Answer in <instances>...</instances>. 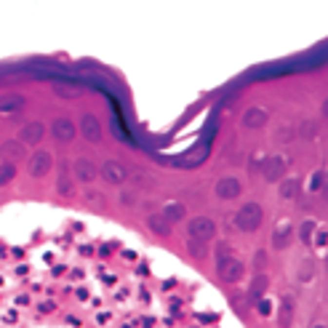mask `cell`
<instances>
[{"label":"cell","mask_w":328,"mask_h":328,"mask_svg":"<svg viewBox=\"0 0 328 328\" xmlns=\"http://www.w3.org/2000/svg\"><path fill=\"white\" fill-rule=\"evenodd\" d=\"M262 206L259 203H243L240 211H237L235 222H237V230H243V232H253V230H259V224H262Z\"/></svg>","instance_id":"cell-1"},{"label":"cell","mask_w":328,"mask_h":328,"mask_svg":"<svg viewBox=\"0 0 328 328\" xmlns=\"http://www.w3.org/2000/svg\"><path fill=\"white\" fill-rule=\"evenodd\" d=\"M187 232H190L192 240L206 243V240H211V237H213V232H216V224H213L208 216H195V219H190Z\"/></svg>","instance_id":"cell-2"},{"label":"cell","mask_w":328,"mask_h":328,"mask_svg":"<svg viewBox=\"0 0 328 328\" xmlns=\"http://www.w3.org/2000/svg\"><path fill=\"white\" fill-rule=\"evenodd\" d=\"M51 166H54V157H51V152H46V150L35 152V155L30 157V174L35 179L46 176V174L51 171Z\"/></svg>","instance_id":"cell-3"},{"label":"cell","mask_w":328,"mask_h":328,"mask_svg":"<svg viewBox=\"0 0 328 328\" xmlns=\"http://www.w3.org/2000/svg\"><path fill=\"white\" fill-rule=\"evenodd\" d=\"M243 272H246V267H243V262H237V259H224V262H219V275H222V280L227 283H237L243 278Z\"/></svg>","instance_id":"cell-4"},{"label":"cell","mask_w":328,"mask_h":328,"mask_svg":"<svg viewBox=\"0 0 328 328\" xmlns=\"http://www.w3.org/2000/svg\"><path fill=\"white\" fill-rule=\"evenodd\" d=\"M72 174H75L77 182L91 184L94 179H96V174H99V168L94 166V160H88V157H80V160H75V166H72Z\"/></svg>","instance_id":"cell-5"},{"label":"cell","mask_w":328,"mask_h":328,"mask_svg":"<svg viewBox=\"0 0 328 328\" xmlns=\"http://www.w3.org/2000/svg\"><path fill=\"white\" fill-rule=\"evenodd\" d=\"M264 182H280L283 176H286V157L283 155H275L270 157L267 163H264Z\"/></svg>","instance_id":"cell-6"},{"label":"cell","mask_w":328,"mask_h":328,"mask_svg":"<svg viewBox=\"0 0 328 328\" xmlns=\"http://www.w3.org/2000/svg\"><path fill=\"white\" fill-rule=\"evenodd\" d=\"M101 176H104V182H110V184H123V182H126V176H128V171L117 160H104V166H101Z\"/></svg>","instance_id":"cell-7"},{"label":"cell","mask_w":328,"mask_h":328,"mask_svg":"<svg viewBox=\"0 0 328 328\" xmlns=\"http://www.w3.org/2000/svg\"><path fill=\"white\" fill-rule=\"evenodd\" d=\"M240 190H243V184H240V179H235V176H224V179L216 182V195L222 197V200H232V197L240 195Z\"/></svg>","instance_id":"cell-8"},{"label":"cell","mask_w":328,"mask_h":328,"mask_svg":"<svg viewBox=\"0 0 328 328\" xmlns=\"http://www.w3.org/2000/svg\"><path fill=\"white\" fill-rule=\"evenodd\" d=\"M291 237H293V224L288 222V219H280V222L275 224V230H272V246L275 248H286L288 243H291Z\"/></svg>","instance_id":"cell-9"},{"label":"cell","mask_w":328,"mask_h":328,"mask_svg":"<svg viewBox=\"0 0 328 328\" xmlns=\"http://www.w3.org/2000/svg\"><path fill=\"white\" fill-rule=\"evenodd\" d=\"M51 134H54V139H59V141H72L75 139V123H72L70 117H56L54 126H51Z\"/></svg>","instance_id":"cell-10"},{"label":"cell","mask_w":328,"mask_h":328,"mask_svg":"<svg viewBox=\"0 0 328 328\" xmlns=\"http://www.w3.org/2000/svg\"><path fill=\"white\" fill-rule=\"evenodd\" d=\"M240 123H243V128H262L264 123H267V112H264L262 107H248V110L243 112Z\"/></svg>","instance_id":"cell-11"},{"label":"cell","mask_w":328,"mask_h":328,"mask_svg":"<svg viewBox=\"0 0 328 328\" xmlns=\"http://www.w3.org/2000/svg\"><path fill=\"white\" fill-rule=\"evenodd\" d=\"M43 134H46V128H43V123H27L24 128H21L19 134V141L21 144H38V141L43 139Z\"/></svg>","instance_id":"cell-12"},{"label":"cell","mask_w":328,"mask_h":328,"mask_svg":"<svg viewBox=\"0 0 328 328\" xmlns=\"http://www.w3.org/2000/svg\"><path fill=\"white\" fill-rule=\"evenodd\" d=\"M0 157H3L5 163L21 160V157H24V144H21V141H3V144H0Z\"/></svg>","instance_id":"cell-13"},{"label":"cell","mask_w":328,"mask_h":328,"mask_svg":"<svg viewBox=\"0 0 328 328\" xmlns=\"http://www.w3.org/2000/svg\"><path fill=\"white\" fill-rule=\"evenodd\" d=\"M80 131H83V136H86L88 141H99L101 139V126H99V120H96L94 115H83Z\"/></svg>","instance_id":"cell-14"},{"label":"cell","mask_w":328,"mask_h":328,"mask_svg":"<svg viewBox=\"0 0 328 328\" xmlns=\"http://www.w3.org/2000/svg\"><path fill=\"white\" fill-rule=\"evenodd\" d=\"M24 107V96L19 94H3L0 96V112H16Z\"/></svg>","instance_id":"cell-15"},{"label":"cell","mask_w":328,"mask_h":328,"mask_svg":"<svg viewBox=\"0 0 328 328\" xmlns=\"http://www.w3.org/2000/svg\"><path fill=\"white\" fill-rule=\"evenodd\" d=\"M150 230H152V232H157V235H168V232H171V222H168L163 213H152V216H150Z\"/></svg>","instance_id":"cell-16"},{"label":"cell","mask_w":328,"mask_h":328,"mask_svg":"<svg viewBox=\"0 0 328 328\" xmlns=\"http://www.w3.org/2000/svg\"><path fill=\"white\" fill-rule=\"evenodd\" d=\"M184 206L182 203H166V208H163V216L168 219V222H179V219H184Z\"/></svg>","instance_id":"cell-17"},{"label":"cell","mask_w":328,"mask_h":328,"mask_svg":"<svg viewBox=\"0 0 328 328\" xmlns=\"http://www.w3.org/2000/svg\"><path fill=\"white\" fill-rule=\"evenodd\" d=\"M299 136H302V139H315V136H318V123H315V120H304L302 126H299Z\"/></svg>","instance_id":"cell-18"},{"label":"cell","mask_w":328,"mask_h":328,"mask_svg":"<svg viewBox=\"0 0 328 328\" xmlns=\"http://www.w3.org/2000/svg\"><path fill=\"white\" fill-rule=\"evenodd\" d=\"M291 318H293V304H291V299H283V304H280V326H288L291 323Z\"/></svg>","instance_id":"cell-19"},{"label":"cell","mask_w":328,"mask_h":328,"mask_svg":"<svg viewBox=\"0 0 328 328\" xmlns=\"http://www.w3.org/2000/svg\"><path fill=\"white\" fill-rule=\"evenodd\" d=\"M296 192H299V182H296V179H288V182L280 184V197H288V200H291V197H296Z\"/></svg>","instance_id":"cell-20"},{"label":"cell","mask_w":328,"mask_h":328,"mask_svg":"<svg viewBox=\"0 0 328 328\" xmlns=\"http://www.w3.org/2000/svg\"><path fill=\"white\" fill-rule=\"evenodd\" d=\"M14 176H16V166L14 163H3L0 166V184H8Z\"/></svg>","instance_id":"cell-21"},{"label":"cell","mask_w":328,"mask_h":328,"mask_svg":"<svg viewBox=\"0 0 328 328\" xmlns=\"http://www.w3.org/2000/svg\"><path fill=\"white\" fill-rule=\"evenodd\" d=\"M51 88H54V94L61 96V99H72V96H77L75 88H72V86H64V83H54Z\"/></svg>","instance_id":"cell-22"},{"label":"cell","mask_w":328,"mask_h":328,"mask_svg":"<svg viewBox=\"0 0 328 328\" xmlns=\"http://www.w3.org/2000/svg\"><path fill=\"white\" fill-rule=\"evenodd\" d=\"M264 288H267V278H264V275H256V280H253V286H251V299H259Z\"/></svg>","instance_id":"cell-23"},{"label":"cell","mask_w":328,"mask_h":328,"mask_svg":"<svg viewBox=\"0 0 328 328\" xmlns=\"http://www.w3.org/2000/svg\"><path fill=\"white\" fill-rule=\"evenodd\" d=\"M312 235H315V222H304V224H302V232H299V237H302L304 243H309V240H312Z\"/></svg>","instance_id":"cell-24"},{"label":"cell","mask_w":328,"mask_h":328,"mask_svg":"<svg viewBox=\"0 0 328 328\" xmlns=\"http://www.w3.org/2000/svg\"><path fill=\"white\" fill-rule=\"evenodd\" d=\"M315 275V270H312V262H302V270H299V280H309Z\"/></svg>","instance_id":"cell-25"},{"label":"cell","mask_w":328,"mask_h":328,"mask_svg":"<svg viewBox=\"0 0 328 328\" xmlns=\"http://www.w3.org/2000/svg\"><path fill=\"white\" fill-rule=\"evenodd\" d=\"M190 251H192V256H206V243L190 240Z\"/></svg>","instance_id":"cell-26"},{"label":"cell","mask_w":328,"mask_h":328,"mask_svg":"<svg viewBox=\"0 0 328 328\" xmlns=\"http://www.w3.org/2000/svg\"><path fill=\"white\" fill-rule=\"evenodd\" d=\"M59 192H61V195H70V179H67V176L59 179Z\"/></svg>","instance_id":"cell-27"},{"label":"cell","mask_w":328,"mask_h":328,"mask_svg":"<svg viewBox=\"0 0 328 328\" xmlns=\"http://www.w3.org/2000/svg\"><path fill=\"white\" fill-rule=\"evenodd\" d=\"M291 136V128H278V141H288Z\"/></svg>","instance_id":"cell-28"},{"label":"cell","mask_w":328,"mask_h":328,"mask_svg":"<svg viewBox=\"0 0 328 328\" xmlns=\"http://www.w3.org/2000/svg\"><path fill=\"white\" fill-rule=\"evenodd\" d=\"M259 312L267 315V312H270V302H259Z\"/></svg>","instance_id":"cell-29"},{"label":"cell","mask_w":328,"mask_h":328,"mask_svg":"<svg viewBox=\"0 0 328 328\" xmlns=\"http://www.w3.org/2000/svg\"><path fill=\"white\" fill-rule=\"evenodd\" d=\"M320 179H323V174H315V176H312V187H315V190L320 187Z\"/></svg>","instance_id":"cell-30"},{"label":"cell","mask_w":328,"mask_h":328,"mask_svg":"<svg viewBox=\"0 0 328 328\" xmlns=\"http://www.w3.org/2000/svg\"><path fill=\"white\" fill-rule=\"evenodd\" d=\"M323 117H328V99L323 101Z\"/></svg>","instance_id":"cell-31"},{"label":"cell","mask_w":328,"mask_h":328,"mask_svg":"<svg viewBox=\"0 0 328 328\" xmlns=\"http://www.w3.org/2000/svg\"><path fill=\"white\" fill-rule=\"evenodd\" d=\"M323 195L328 197V176H326V187H323Z\"/></svg>","instance_id":"cell-32"},{"label":"cell","mask_w":328,"mask_h":328,"mask_svg":"<svg viewBox=\"0 0 328 328\" xmlns=\"http://www.w3.org/2000/svg\"><path fill=\"white\" fill-rule=\"evenodd\" d=\"M315 328H326V326H315Z\"/></svg>","instance_id":"cell-33"},{"label":"cell","mask_w":328,"mask_h":328,"mask_svg":"<svg viewBox=\"0 0 328 328\" xmlns=\"http://www.w3.org/2000/svg\"><path fill=\"white\" fill-rule=\"evenodd\" d=\"M326 264H328V262H326Z\"/></svg>","instance_id":"cell-34"}]
</instances>
